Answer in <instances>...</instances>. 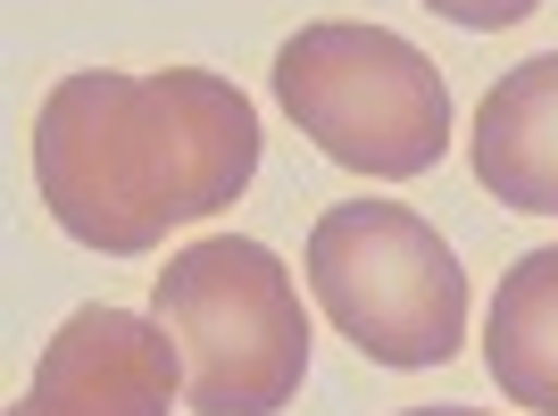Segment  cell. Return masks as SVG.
Here are the masks:
<instances>
[{
    "instance_id": "5",
    "label": "cell",
    "mask_w": 558,
    "mask_h": 416,
    "mask_svg": "<svg viewBox=\"0 0 558 416\" xmlns=\"http://www.w3.org/2000/svg\"><path fill=\"white\" fill-rule=\"evenodd\" d=\"M184 400V342L134 308H75L34 358L25 416H167Z\"/></svg>"
},
{
    "instance_id": "3",
    "label": "cell",
    "mask_w": 558,
    "mask_h": 416,
    "mask_svg": "<svg viewBox=\"0 0 558 416\" xmlns=\"http://www.w3.org/2000/svg\"><path fill=\"white\" fill-rule=\"evenodd\" d=\"M276 100L333 167L409 184L450 150V84L409 34L367 17H317L276 50Z\"/></svg>"
},
{
    "instance_id": "7",
    "label": "cell",
    "mask_w": 558,
    "mask_h": 416,
    "mask_svg": "<svg viewBox=\"0 0 558 416\" xmlns=\"http://www.w3.org/2000/svg\"><path fill=\"white\" fill-rule=\"evenodd\" d=\"M484 367L509 408L558 416V242L525 250L492 292L484 317Z\"/></svg>"
},
{
    "instance_id": "4",
    "label": "cell",
    "mask_w": 558,
    "mask_h": 416,
    "mask_svg": "<svg viewBox=\"0 0 558 416\" xmlns=\"http://www.w3.org/2000/svg\"><path fill=\"white\" fill-rule=\"evenodd\" d=\"M308 292L359 358L442 367L466 342L459 250L400 200H342L308 233Z\"/></svg>"
},
{
    "instance_id": "10",
    "label": "cell",
    "mask_w": 558,
    "mask_h": 416,
    "mask_svg": "<svg viewBox=\"0 0 558 416\" xmlns=\"http://www.w3.org/2000/svg\"><path fill=\"white\" fill-rule=\"evenodd\" d=\"M9 416H25V408H9Z\"/></svg>"
},
{
    "instance_id": "2",
    "label": "cell",
    "mask_w": 558,
    "mask_h": 416,
    "mask_svg": "<svg viewBox=\"0 0 558 416\" xmlns=\"http://www.w3.org/2000/svg\"><path fill=\"white\" fill-rule=\"evenodd\" d=\"M150 317L184 342L192 416H276L308 383V308L283 258L251 233H209L167 258Z\"/></svg>"
},
{
    "instance_id": "8",
    "label": "cell",
    "mask_w": 558,
    "mask_h": 416,
    "mask_svg": "<svg viewBox=\"0 0 558 416\" xmlns=\"http://www.w3.org/2000/svg\"><path fill=\"white\" fill-rule=\"evenodd\" d=\"M434 17H450V25H466V34H500V25H517V17H534L542 0H425Z\"/></svg>"
},
{
    "instance_id": "1",
    "label": "cell",
    "mask_w": 558,
    "mask_h": 416,
    "mask_svg": "<svg viewBox=\"0 0 558 416\" xmlns=\"http://www.w3.org/2000/svg\"><path fill=\"white\" fill-rule=\"evenodd\" d=\"M258 175V109L233 75H59L34 109V192L84 250L134 258L167 225L233 208Z\"/></svg>"
},
{
    "instance_id": "6",
    "label": "cell",
    "mask_w": 558,
    "mask_h": 416,
    "mask_svg": "<svg viewBox=\"0 0 558 416\" xmlns=\"http://www.w3.org/2000/svg\"><path fill=\"white\" fill-rule=\"evenodd\" d=\"M475 184L517 217H558V50L509 68L475 109Z\"/></svg>"
},
{
    "instance_id": "9",
    "label": "cell",
    "mask_w": 558,
    "mask_h": 416,
    "mask_svg": "<svg viewBox=\"0 0 558 416\" xmlns=\"http://www.w3.org/2000/svg\"><path fill=\"white\" fill-rule=\"evenodd\" d=\"M400 416H492V408H400Z\"/></svg>"
}]
</instances>
